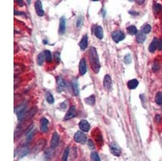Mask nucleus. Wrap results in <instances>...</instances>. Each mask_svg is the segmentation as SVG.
<instances>
[{
	"label": "nucleus",
	"mask_w": 162,
	"mask_h": 161,
	"mask_svg": "<svg viewBox=\"0 0 162 161\" xmlns=\"http://www.w3.org/2000/svg\"><path fill=\"white\" fill-rule=\"evenodd\" d=\"M92 1H98L99 0H92Z\"/></svg>",
	"instance_id": "a18cd8bd"
},
{
	"label": "nucleus",
	"mask_w": 162,
	"mask_h": 161,
	"mask_svg": "<svg viewBox=\"0 0 162 161\" xmlns=\"http://www.w3.org/2000/svg\"><path fill=\"white\" fill-rule=\"evenodd\" d=\"M112 38L113 40L118 44L120 41L123 40L125 39L124 34L120 31H113L112 33Z\"/></svg>",
	"instance_id": "423d86ee"
},
{
	"label": "nucleus",
	"mask_w": 162,
	"mask_h": 161,
	"mask_svg": "<svg viewBox=\"0 0 162 161\" xmlns=\"http://www.w3.org/2000/svg\"><path fill=\"white\" fill-rule=\"evenodd\" d=\"M27 1L29 4H30V2H31V0H27Z\"/></svg>",
	"instance_id": "c03bdc74"
},
{
	"label": "nucleus",
	"mask_w": 162,
	"mask_h": 161,
	"mask_svg": "<svg viewBox=\"0 0 162 161\" xmlns=\"http://www.w3.org/2000/svg\"><path fill=\"white\" fill-rule=\"evenodd\" d=\"M59 142V137L56 132H55L52 135V137L50 141V148L54 149L56 148Z\"/></svg>",
	"instance_id": "6e6552de"
},
{
	"label": "nucleus",
	"mask_w": 162,
	"mask_h": 161,
	"mask_svg": "<svg viewBox=\"0 0 162 161\" xmlns=\"http://www.w3.org/2000/svg\"><path fill=\"white\" fill-rule=\"evenodd\" d=\"M127 31L130 35H135L137 33V29L134 26H130L127 28Z\"/></svg>",
	"instance_id": "a878e982"
},
{
	"label": "nucleus",
	"mask_w": 162,
	"mask_h": 161,
	"mask_svg": "<svg viewBox=\"0 0 162 161\" xmlns=\"http://www.w3.org/2000/svg\"><path fill=\"white\" fill-rule=\"evenodd\" d=\"M88 42V37L86 35H85L82 38L80 42L79 43V46L82 50H84L87 48Z\"/></svg>",
	"instance_id": "f3484780"
},
{
	"label": "nucleus",
	"mask_w": 162,
	"mask_h": 161,
	"mask_svg": "<svg viewBox=\"0 0 162 161\" xmlns=\"http://www.w3.org/2000/svg\"><path fill=\"white\" fill-rule=\"evenodd\" d=\"M155 119H156V121L158 123H159L161 121V119H162V117L161 116H160V115H156V117H155Z\"/></svg>",
	"instance_id": "a19ab883"
},
{
	"label": "nucleus",
	"mask_w": 162,
	"mask_h": 161,
	"mask_svg": "<svg viewBox=\"0 0 162 161\" xmlns=\"http://www.w3.org/2000/svg\"><path fill=\"white\" fill-rule=\"evenodd\" d=\"M66 29V20L65 18L62 17L60 18L59 21V33L61 35H63Z\"/></svg>",
	"instance_id": "4468645a"
},
{
	"label": "nucleus",
	"mask_w": 162,
	"mask_h": 161,
	"mask_svg": "<svg viewBox=\"0 0 162 161\" xmlns=\"http://www.w3.org/2000/svg\"><path fill=\"white\" fill-rule=\"evenodd\" d=\"M157 48L160 50H162V39H161L160 40H158Z\"/></svg>",
	"instance_id": "ea45409f"
},
{
	"label": "nucleus",
	"mask_w": 162,
	"mask_h": 161,
	"mask_svg": "<svg viewBox=\"0 0 162 161\" xmlns=\"http://www.w3.org/2000/svg\"><path fill=\"white\" fill-rule=\"evenodd\" d=\"M38 111V108L36 106H34L29 110L28 111L26 112L25 113L24 116H23L22 119L20 121H28L31 119L33 117L35 116L37 112Z\"/></svg>",
	"instance_id": "20e7f679"
},
{
	"label": "nucleus",
	"mask_w": 162,
	"mask_h": 161,
	"mask_svg": "<svg viewBox=\"0 0 162 161\" xmlns=\"http://www.w3.org/2000/svg\"><path fill=\"white\" fill-rule=\"evenodd\" d=\"M158 42V40L156 38H155L153 41L151 42L148 47V50L151 53H153L156 50V49L157 48Z\"/></svg>",
	"instance_id": "6ab92c4d"
},
{
	"label": "nucleus",
	"mask_w": 162,
	"mask_h": 161,
	"mask_svg": "<svg viewBox=\"0 0 162 161\" xmlns=\"http://www.w3.org/2000/svg\"><path fill=\"white\" fill-rule=\"evenodd\" d=\"M46 144H47V142L45 139H41L38 140L35 144L34 148H33V150H32V152H34L35 154H37L41 152L45 147Z\"/></svg>",
	"instance_id": "7ed1b4c3"
},
{
	"label": "nucleus",
	"mask_w": 162,
	"mask_h": 161,
	"mask_svg": "<svg viewBox=\"0 0 162 161\" xmlns=\"http://www.w3.org/2000/svg\"><path fill=\"white\" fill-rule=\"evenodd\" d=\"M85 102L86 104L89 105L94 106L95 104V97L94 95H91L89 97L86 98L85 99Z\"/></svg>",
	"instance_id": "5701e85b"
},
{
	"label": "nucleus",
	"mask_w": 162,
	"mask_h": 161,
	"mask_svg": "<svg viewBox=\"0 0 162 161\" xmlns=\"http://www.w3.org/2000/svg\"><path fill=\"white\" fill-rule=\"evenodd\" d=\"M21 82V79L20 78H15V80H14V85L15 86H16V85H18V84Z\"/></svg>",
	"instance_id": "58836bf2"
},
{
	"label": "nucleus",
	"mask_w": 162,
	"mask_h": 161,
	"mask_svg": "<svg viewBox=\"0 0 162 161\" xmlns=\"http://www.w3.org/2000/svg\"><path fill=\"white\" fill-rule=\"evenodd\" d=\"M160 68V66H159V63L158 61H154L152 66V70L153 72H157Z\"/></svg>",
	"instance_id": "7c9ffc66"
},
{
	"label": "nucleus",
	"mask_w": 162,
	"mask_h": 161,
	"mask_svg": "<svg viewBox=\"0 0 162 161\" xmlns=\"http://www.w3.org/2000/svg\"><path fill=\"white\" fill-rule=\"evenodd\" d=\"M103 86L104 88L107 89H110L112 87V80L111 77L108 74L104 78Z\"/></svg>",
	"instance_id": "dca6fc26"
},
{
	"label": "nucleus",
	"mask_w": 162,
	"mask_h": 161,
	"mask_svg": "<svg viewBox=\"0 0 162 161\" xmlns=\"http://www.w3.org/2000/svg\"><path fill=\"white\" fill-rule=\"evenodd\" d=\"M72 87L73 92L76 96H77L79 94V88H78V81L76 79L74 78L72 80Z\"/></svg>",
	"instance_id": "a211bd4d"
},
{
	"label": "nucleus",
	"mask_w": 162,
	"mask_h": 161,
	"mask_svg": "<svg viewBox=\"0 0 162 161\" xmlns=\"http://www.w3.org/2000/svg\"><path fill=\"white\" fill-rule=\"evenodd\" d=\"M43 53L45 54V61L48 63H51L52 61V56L50 51L48 50H46L45 52H43Z\"/></svg>",
	"instance_id": "393cba45"
},
{
	"label": "nucleus",
	"mask_w": 162,
	"mask_h": 161,
	"mask_svg": "<svg viewBox=\"0 0 162 161\" xmlns=\"http://www.w3.org/2000/svg\"><path fill=\"white\" fill-rule=\"evenodd\" d=\"M124 63H126V64H130L131 63V55L130 54L126 55V56L125 57L124 59Z\"/></svg>",
	"instance_id": "c9c22d12"
},
{
	"label": "nucleus",
	"mask_w": 162,
	"mask_h": 161,
	"mask_svg": "<svg viewBox=\"0 0 162 161\" xmlns=\"http://www.w3.org/2000/svg\"><path fill=\"white\" fill-rule=\"evenodd\" d=\"M79 127L83 132H88L90 129V124L86 120H82L79 123Z\"/></svg>",
	"instance_id": "ddd939ff"
},
{
	"label": "nucleus",
	"mask_w": 162,
	"mask_h": 161,
	"mask_svg": "<svg viewBox=\"0 0 162 161\" xmlns=\"http://www.w3.org/2000/svg\"><path fill=\"white\" fill-rule=\"evenodd\" d=\"M155 102L159 105H162V92H158L156 94Z\"/></svg>",
	"instance_id": "bb28decb"
},
{
	"label": "nucleus",
	"mask_w": 162,
	"mask_h": 161,
	"mask_svg": "<svg viewBox=\"0 0 162 161\" xmlns=\"http://www.w3.org/2000/svg\"><path fill=\"white\" fill-rule=\"evenodd\" d=\"M14 71H15V74H19L20 73H21L23 71V68L22 66H20V65H15L14 67Z\"/></svg>",
	"instance_id": "c85d7f7f"
},
{
	"label": "nucleus",
	"mask_w": 162,
	"mask_h": 161,
	"mask_svg": "<svg viewBox=\"0 0 162 161\" xmlns=\"http://www.w3.org/2000/svg\"><path fill=\"white\" fill-rule=\"evenodd\" d=\"M79 71L81 76L84 75L86 72V59H82L79 65Z\"/></svg>",
	"instance_id": "2eb2a0df"
},
{
	"label": "nucleus",
	"mask_w": 162,
	"mask_h": 161,
	"mask_svg": "<svg viewBox=\"0 0 162 161\" xmlns=\"http://www.w3.org/2000/svg\"><path fill=\"white\" fill-rule=\"evenodd\" d=\"M35 8L36 14L39 16H42L45 14V12L43 9L42 2L40 0H37L35 3Z\"/></svg>",
	"instance_id": "1a4fd4ad"
},
{
	"label": "nucleus",
	"mask_w": 162,
	"mask_h": 161,
	"mask_svg": "<svg viewBox=\"0 0 162 161\" xmlns=\"http://www.w3.org/2000/svg\"><path fill=\"white\" fill-rule=\"evenodd\" d=\"M94 130V132H92V134L91 133V134H92L93 137L94 138L95 142L97 143V145L101 147L103 144V139L101 132L98 128H96Z\"/></svg>",
	"instance_id": "f03ea898"
},
{
	"label": "nucleus",
	"mask_w": 162,
	"mask_h": 161,
	"mask_svg": "<svg viewBox=\"0 0 162 161\" xmlns=\"http://www.w3.org/2000/svg\"><path fill=\"white\" fill-rule=\"evenodd\" d=\"M153 8L155 13H159L162 9V5L161 4L156 3L153 5Z\"/></svg>",
	"instance_id": "72a5a7b5"
},
{
	"label": "nucleus",
	"mask_w": 162,
	"mask_h": 161,
	"mask_svg": "<svg viewBox=\"0 0 162 161\" xmlns=\"http://www.w3.org/2000/svg\"><path fill=\"white\" fill-rule=\"evenodd\" d=\"M65 87V82L62 78L58 76L57 78V90L59 92H62Z\"/></svg>",
	"instance_id": "f8f14e48"
},
{
	"label": "nucleus",
	"mask_w": 162,
	"mask_h": 161,
	"mask_svg": "<svg viewBox=\"0 0 162 161\" xmlns=\"http://www.w3.org/2000/svg\"><path fill=\"white\" fill-rule=\"evenodd\" d=\"M89 62L92 70L95 74L99 72L101 68V65L99 63V56L97 53V50L94 47H91L89 50Z\"/></svg>",
	"instance_id": "f257e3e1"
},
{
	"label": "nucleus",
	"mask_w": 162,
	"mask_h": 161,
	"mask_svg": "<svg viewBox=\"0 0 162 161\" xmlns=\"http://www.w3.org/2000/svg\"><path fill=\"white\" fill-rule=\"evenodd\" d=\"M95 36L99 39H102L103 38V31L101 26H97L95 30Z\"/></svg>",
	"instance_id": "412c9836"
},
{
	"label": "nucleus",
	"mask_w": 162,
	"mask_h": 161,
	"mask_svg": "<svg viewBox=\"0 0 162 161\" xmlns=\"http://www.w3.org/2000/svg\"><path fill=\"white\" fill-rule=\"evenodd\" d=\"M29 148L27 147H24L20 150V153H19V156L20 158H22L24 156H25L29 152Z\"/></svg>",
	"instance_id": "cd10ccee"
},
{
	"label": "nucleus",
	"mask_w": 162,
	"mask_h": 161,
	"mask_svg": "<svg viewBox=\"0 0 162 161\" xmlns=\"http://www.w3.org/2000/svg\"><path fill=\"white\" fill-rule=\"evenodd\" d=\"M74 138L76 142L82 144H85L87 140L86 134L81 131H77L75 134Z\"/></svg>",
	"instance_id": "39448f33"
},
{
	"label": "nucleus",
	"mask_w": 162,
	"mask_h": 161,
	"mask_svg": "<svg viewBox=\"0 0 162 161\" xmlns=\"http://www.w3.org/2000/svg\"><path fill=\"white\" fill-rule=\"evenodd\" d=\"M15 1L16 2H17L20 6H22L23 5V0H15Z\"/></svg>",
	"instance_id": "79ce46f5"
},
{
	"label": "nucleus",
	"mask_w": 162,
	"mask_h": 161,
	"mask_svg": "<svg viewBox=\"0 0 162 161\" xmlns=\"http://www.w3.org/2000/svg\"><path fill=\"white\" fill-rule=\"evenodd\" d=\"M49 121L45 117H42L40 120V129L42 132H47L48 130Z\"/></svg>",
	"instance_id": "9b49d317"
},
{
	"label": "nucleus",
	"mask_w": 162,
	"mask_h": 161,
	"mask_svg": "<svg viewBox=\"0 0 162 161\" xmlns=\"http://www.w3.org/2000/svg\"><path fill=\"white\" fill-rule=\"evenodd\" d=\"M110 150L113 155L116 156H119L121 153V150L120 148L115 143H112L110 145Z\"/></svg>",
	"instance_id": "9d476101"
},
{
	"label": "nucleus",
	"mask_w": 162,
	"mask_h": 161,
	"mask_svg": "<svg viewBox=\"0 0 162 161\" xmlns=\"http://www.w3.org/2000/svg\"><path fill=\"white\" fill-rule=\"evenodd\" d=\"M151 30V27L150 25H146L145 26H144V27L143 28L142 31L145 33V34H148V33H150Z\"/></svg>",
	"instance_id": "f704fd0d"
},
{
	"label": "nucleus",
	"mask_w": 162,
	"mask_h": 161,
	"mask_svg": "<svg viewBox=\"0 0 162 161\" xmlns=\"http://www.w3.org/2000/svg\"><path fill=\"white\" fill-rule=\"evenodd\" d=\"M69 152H70V150L69 148H66L64 151V153L63 155V157H62V160L63 161H67L68 157L69 156Z\"/></svg>",
	"instance_id": "473e14b6"
},
{
	"label": "nucleus",
	"mask_w": 162,
	"mask_h": 161,
	"mask_svg": "<svg viewBox=\"0 0 162 161\" xmlns=\"http://www.w3.org/2000/svg\"><path fill=\"white\" fill-rule=\"evenodd\" d=\"M45 60V54L44 53L42 52L41 53L39 54L37 56V63L39 65H42Z\"/></svg>",
	"instance_id": "b1692460"
},
{
	"label": "nucleus",
	"mask_w": 162,
	"mask_h": 161,
	"mask_svg": "<svg viewBox=\"0 0 162 161\" xmlns=\"http://www.w3.org/2000/svg\"><path fill=\"white\" fill-rule=\"evenodd\" d=\"M77 112L76 107L74 105L71 106L68 110L66 115L64 116V120L68 121L73 118L76 116Z\"/></svg>",
	"instance_id": "0eeeda50"
},
{
	"label": "nucleus",
	"mask_w": 162,
	"mask_h": 161,
	"mask_svg": "<svg viewBox=\"0 0 162 161\" xmlns=\"http://www.w3.org/2000/svg\"><path fill=\"white\" fill-rule=\"evenodd\" d=\"M88 145L90 149H94L95 148L94 143H93L92 141L90 139H89L88 141Z\"/></svg>",
	"instance_id": "e433bc0d"
},
{
	"label": "nucleus",
	"mask_w": 162,
	"mask_h": 161,
	"mask_svg": "<svg viewBox=\"0 0 162 161\" xmlns=\"http://www.w3.org/2000/svg\"><path fill=\"white\" fill-rule=\"evenodd\" d=\"M46 99L48 102V103L50 104H53L54 103V98L53 95L51 94L50 92H48L46 94Z\"/></svg>",
	"instance_id": "c756f323"
},
{
	"label": "nucleus",
	"mask_w": 162,
	"mask_h": 161,
	"mask_svg": "<svg viewBox=\"0 0 162 161\" xmlns=\"http://www.w3.org/2000/svg\"><path fill=\"white\" fill-rule=\"evenodd\" d=\"M146 39V35L145 34L143 31L139 33L136 36V41L139 44H142L144 42Z\"/></svg>",
	"instance_id": "4be33fe9"
},
{
	"label": "nucleus",
	"mask_w": 162,
	"mask_h": 161,
	"mask_svg": "<svg viewBox=\"0 0 162 161\" xmlns=\"http://www.w3.org/2000/svg\"><path fill=\"white\" fill-rule=\"evenodd\" d=\"M135 1L138 5H141L144 3L145 0H135Z\"/></svg>",
	"instance_id": "37998d69"
},
{
	"label": "nucleus",
	"mask_w": 162,
	"mask_h": 161,
	"mask_svg": "<svg viewBox=\"0 0 162 161\" xmlns=\"http://www.w3.org/2000/svg\"><path fill=\"white\" fill-rule=\"evenodd\" d=\"M82 23H83V18H82V17H79V18H78L77 20V27H81V26L82 25Z\"/></svg>",
	"instance_id": "4c0bfd02"
},
{
	"label": "nucleus",
	"mask_w": 162,
	"mask_h": 161,
	"mask_svg": "<svg viewBox=\"0 0 162 161\" xmlns=\"http://www.w3.org/2000/svg\"><path fill=\"white\" fill-rule=\"evenodd\" d=\"M91 158L93 161H99L101 160L99 156V155L97 154V153L96 152H91Z\"/></svg>",
	"instance_id": "2f4dec72"
},
{
	"label": "nucleus",
	"mask_w": 162,
	"mask_h": 161,
	"mask_svg": "<svg viewBox=\"0 0 162 161\" xmlns=\"http://www.w3.org/2000/svg\"><path fill=\"white\" fill-rule=\"evenodd\" d=\"M139 84V82L137 79H132L129 81L127 83V86L129 89H136Z\"/></svg>",
	"instance_id": "aec40b11"
}]
</instances>
